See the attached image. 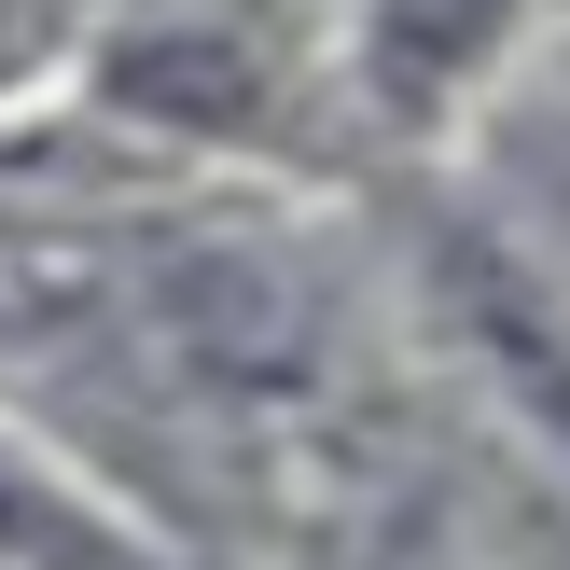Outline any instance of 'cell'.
I'll use <instances>...</instances> for the list:
<instances>
[{"mask_svg": "<svg viewBox=\"0 0 570 570\" xmlns=\"http://www.w3.org/2000/svg\"><path fill=\"white\" fill-rule=\"evenodd\" d=\"M501 28H515L501 0H376V83L390 98H445Z\"/></svg>", "mask_w": 570, "mask_h": 570, "instance_id": "6da1fadb", "label": "cell"}]
</instances>
